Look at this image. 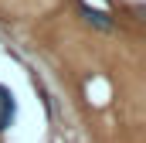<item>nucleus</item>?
<instances>
[{"mask_svg":"<svg viewBox=\"0 0 146 143\" xmlns=\"http://www.w3.org/2000/svg\"><path fill=\"white\" fill-rule=\"evenodd\" d=\"M14 109H17V102H14L10 89H3V85H0V130H7V126H10V119H14Z\"/></svg>","mask_w":146,"mask_h":143,"instance_id":"nucleus-1","label":"nucleus"},{"mask_svg":"<svg viewBox=\"0 0 146 143\" xmlns=\"http://www.w3.org/2000/svg\"><path fill=\"white\" fill-rule=\"evenodd\" d=\"M85 17H88V21H95L99 27H112L109 14H102V10H92V7H85Z\"/></svg>","mask_w":146,"mask_h":143,"instance_id":"nucleus-2","label":"nucleus"}]
</instances>
